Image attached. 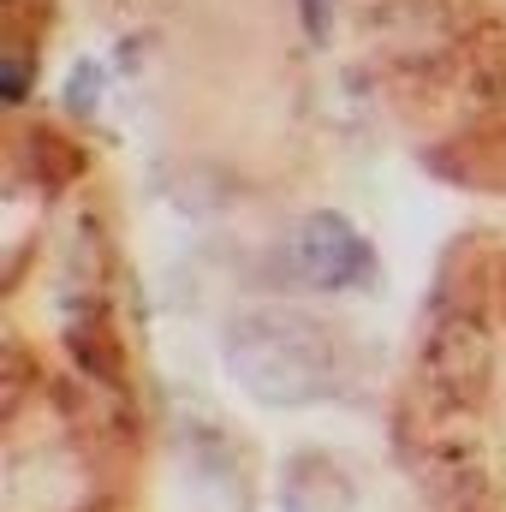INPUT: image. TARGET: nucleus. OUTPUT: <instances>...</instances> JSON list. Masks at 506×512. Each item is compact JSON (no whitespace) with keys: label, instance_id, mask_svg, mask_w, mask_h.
<instances>
[{"label":"nucleus","instance_id":"nucleus-1","mask_svg":"<svg viewBox=\"0 0 506 512\" xmlns=\"http://www.w3.org/2000/svg\"><path fill=\"white\" fill-rule=\"evenodd\" d=\"M227 376L268 411H304L346 387V346L304 310H245L221 334Z\"/></svg>","mask_w":506,"mask_h":512},{"label":"nucleus","instance_id":"nucleus-2","mask_svg":"<svg viewBox=\"0 0 506 512\" xmlns=\"http://www.w3.org/2000/svg\"><path fill=\"white\" fill-rule=\"evenodd\" d=\"M417 382L447 411H477L495 387V328H489V316L441 304V316H435V328L423 334V352H417Z\"/></svg>","mask_w":506,"mask_h":512},{"label":"nucleus","instance_id":"nucleus-3","mask_svg":"<svg viewBox=\"0 0 506 512\" xmlns=\"http://www.w3.org/2000/svg\"><path fill=\"white\" fill-rule=\"evenodd\" d=\"M280 268H286L298 286H310V292H352V286H364V280L376 274V251H370V239H364L346 215L322 209V215H304V221L286 233Z\"/></svg>","mask_w":506,"mask_h":512},{"label":"nucleus","instance_id":"nucleus-4","mask_svg":"<svg viewBox=\"0 0 506 512\" xmlns=\"http://www.w3.org/2000/svg\"><path fill=\"white\" fill-rule=\"evenodd\" d=\"M417 483L453 512H477L489 501V459H483V441L471 435H435L417 447Z\"/></svg>","mask_w":506,"mask_h":512},{"label":"nucleus","instance_id":"nucleus-5","mask_svg":"<svg viewBox=\"0 0 506 512\" xmlns=\"http://www.w3.org/2000/svg\"><path fill=\"white\" fill-rule=\"evenodd\" d=\"M280 501L286 512H358V483L328 453H298L280 477Z\"/></svg>","mask_w":506,"mask_h":512},{"label":"nucleus","instance_id":"nucleus-6","mask_svg":"<svg viewBox=\"0 0 506 512\" xmlns=\"http://www.w3.org/2000/svg\"><path fill=\"white\" fill-rule=\"evenodd\" d=\"M30 72H36V54L18 42L12 60H6V102H24V96H30Z\"/></svg>","mask_w":506,"mask_h":512}]
</instances>
